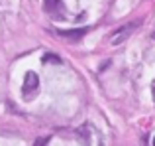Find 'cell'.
<instances>
[{
	"mask_svg": "<svg viewBox=\"0 0 155 146\" xmlns=\"http://www.w3.org/2000/svg\"><path fill=\"white\" fill-rule=\"evenodd\" d=\"M140 20H134V22H130V24H126V26H122L120 30H116L112 34V40H110V42H112V46H120L122 42H126V40L130 38V36L134 34V30H136L137 26H140Z\"/></svg>",
	"mask_w": 155,
	"mask_h": 146,
	"instance_id": "6da1fadb",
	"label": "cell"
},
{
	"mask_svg": "<svg viewBox=\"0 0 155 146\" xmlns=\"http://www.w3.org/2000/svg\"><path fill=\"white\" fill-rule=\"evenodd\" d=\"M38 87H39V77H38V73H34V71H28L26 73V77H24V87H22V93H24V97H31L35 91H38Z\"/></svg>",
	"mask_w": 155,
	"mask_h": 146,
	"instance_id": "7a4b0ae2",
	"label": "cell"
},
{
	"mask_svg": "<svg viewBox=\"0 0 155 146\" xmlns=\"http://www.w3.org/2000/svg\"><path fill=\"white\" fill-rule=\"evenodd\" d=\"M45 12L53 18H63L65 10H63V2L61 0H45Z\"/></svg>",
	"mask_w": 155,
	"mask_h": 146,
	"instance_id": "3957f363",
	"label": "cell"
},
{
	"mask_svg": "<svg viewBox=\"0 0 155 146\" xmlns=\"http://www.w3.org/2000/svg\"><path fill=\"white\" fill-rule=\"evenodd\" d=\"M87 32H88V28H81V30H59V34L63 36V38H73V40H77V38H83Z\"/></svg>",
	"mask_w": 155,
	"mask_h": 146,
	"instance_id": "277c9868",
	"label": "cell"
},
{
	"mask_svg": "<svg viewBox=\"0 0 155 146\" xmlns=\"http://www.w3.org/2000/svg\"><path fill=\"white\" fill-rule=\"evenodd\" d=\"M41 61H43V63L51 61V63H57V65H59V63H61V59L57 57V55H53V54H45V55H43V57H41Z\"/></svg>",
	"mask_w": 155,
	"mask_h": 146,
	"instance_id": "5b68a950",
	"label": "cell"
},
{
	"mask_svg": "<svg viewBox=\"0 0 155 146\" xmlns=\"http://www.w3.org/2000/svg\"><path fill=\"white\" fill-rule=\"evenodd\" d=\"M45 144H49V138H47V136H41V138L35 140V144H34V146H45Z\"/></svg>",
	"mask_w": 155,
	"mask_h": 146,
	"instance_id": "8992f818",
	"label": "cell"
},
{
	"mask_svg": "<svg viewBox=\"0 0 155 146\" xmlns=\"http://www.w3.org/2000/svg\"><path fill=\"white\" fill-rule=\"evenodd\" d=\"M153 97H155V87H153Z\"/></svg>",
	"mask_w": 155,
	"mask_h": 146,
	"instance_id": "52a82bcc",
	"label": "cell"
},
{
	"mask_svg": "<svg viewBox=\"0 0 155 146\" xmlns=\"http://www.w3.org/2000/svg\"><path fill=\"white\" fill-rule=\"evenodd\" d=\"M153 146H155V138H153Z\"/></svg>",
	"mask_w": 155,
	"mask_h": 146,
	"instance_id": "ba28073f",
	"label": "cell"
},
{
	"mask_svg": "<svg viewBox=\"0 0 155 146\" xmlns=\"http://www.w3.org/2000/svg\"><path fill=\"white\" fill-rule=\"evenodd\" d=\"M153 38H155V34H153Z\"/></svg>",
	"mask_w": 155,
	"mask_h": 146,
	"instance_id": "9c48e42d",
	"label": "cell"
}]
</instances>
